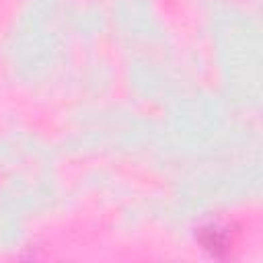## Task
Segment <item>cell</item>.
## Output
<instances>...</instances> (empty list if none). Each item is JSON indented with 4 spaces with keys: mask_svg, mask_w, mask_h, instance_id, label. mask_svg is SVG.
Returning <instances> with one entry per match:
<instances>
[{
    "mask_svg": "<svg viewBox=\"0 0 263 263\" xmlns=\"http://www.w3.org/2000/svg\"><path fill=\"white\" fill-rule=\"evenodd\" d=\"M197 240L212 255H224L232 245V230L224 224H208L199 228Z\"/></svg>",
    "mask_w": 263,
    "mask_h": 263,
    "instance_id": "obj_1",
    "label": "cell"
}]
</instances>
